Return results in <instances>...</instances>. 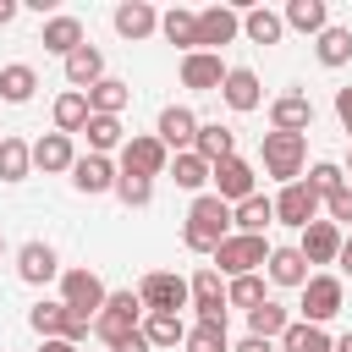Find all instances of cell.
<instances>
[{"label": "cell", "mask_w": 352, "mask_h": 352, "mask_svg": "<svg viewBox=\"0 0 352 352\" xmlns=\"http://www.w3.org/2000/svg\"><path fill=\"white\" fill-rule=\"evenodd\" d=\"M38 44L66 60L72 50H82V22H77V16H50V22L38 28Z\"/></svg>", "instance_id": "22"}, {"label": "cell", "mask_w": 352, "mask_h": 352, "mask_svg": "<svg viewBox=\"0 0 352 352\" xmlns=\"http://www.w3.org/2000/svg\"><path fill=\"white\" fill-rule=\"evenodd\" d=\"M6 22H16V0H0V28Z\"/></svg>", "instance_id": "51"}, {"label": "cell", "mask_w": 352, "mask_h": 352, "mask_svg": "<svg viewBox=\"0 0 352 352\" xmlns=\"http://www.w3.org/2000/svg\"><path fill=\"white\" fill-rule=\"evenodd\" d=\"M319 204H324V198H319V192H314L308 182H292V187H280V192H275V220H280V226H297V231H302V226H314Z\"/></svg>", "instance_id": "12"}, {"label": "cell", "mask_w": 352, "mask_h": 352, "mask_svg": "<svg viewBox=\"0 0 352 352\" xmlns=\"http://www.w3.org/2000/svg\"><path fill=\"white\" fill-rule=\"evenodd\" d=\"M242 33V11H231V6H209V11H198V50H220V44H231Z\"/></svg>", "instance_id": "14"}, {"label": "cell", "mask_w": 352, "mask_h": 352, "mask_svg": "<svg viewBox=\"0 0 352 352\" xmlns=\"http://www.w3.org/2000/svg\"><path fill=\"white\" fill-rule=\"evenodd\" d=\"M28 170H33V143L0 138V182H28Z\"/></svg>", "instance_id": "34"}, {"label": "cell", "mask_w": 352, "mask_h": 352, "mask_svg": "<svg viewBox=\"0 0 352 352\" xmlns=\"http://www.w3.org/2000/svg\"><path fill=\"white\" fill-rule=\"evenodd\" d=\"M38 352H77V341H60V336H55V341H44Z\"/></svg>", "instance_id": "50"}, {"label": "cell", "mask_w": 352, "mask_h": 352, "mask_svg": "<svg viewBox=\"0 0 352 352\" xmlns=\"http://www.w3.org/2000/svg\"><path fill=\"white\" fill-rule=\"evenodd\" d=\"M346 170H352V154H346Z\"/></svg>", "instance_id": "54"}, {"label": "cell", "mask_w": 352, "mask_h": 352, "mask_svg": "<svg viewBox=\"0 0 352 352\" xmlns=\"http://www.w3.org/2000/svg\"><path fill=\"white\" fill-rule=\"evenodd\" d=\"M336 264H341V270L352 275V236H341V258H336Z\"/></svg>", "instance_id": "49"}, {"label": "cell", "mask_w": 352, "mask_h": 352, "mask_svg": "<svg viewBox=\"0 0 352 352\" xmlns=\"http://www.w3.org/2000/svg\"><path fill=\"white\" fill-rule=\"evenodd\" d=\"M66 319H72L66 302H33V308H28V324H33L44 341H55V336L66 341Z\"/></svg>", "instance_id": "39"}, {"label": "cell", "mask_w": 352, "mask_h": 352, "mask_svg": "<svg viewBox=\"0 0 352 352\" xmlns=\"http://www.w3.org/2000/svg\"><path fill=\"white\" fill-rule=\"evenodd\" d=\"M209 170H214V165H209L204 154H192V148H187V154H170V182L187 187V192H198V187L209 182Z\"/></svg>", "instance_id": "37"}, {"label": "cell", "mask_w": 352, "mask_h": 352, "mask_svg": "<svg viewBox=\"0 0 352 352\" xmlns=\"http://www.w3.org/2000/svg\"><path fill=\"white\" fill-rule=\"evenodd\" d=\"M33 165H38V170H72V165H77L72 138H66V132H44V138L33 143Z\"/></svg>", "instance_id": "25"}, {"label": "cell", "mask_w": 352, "mask_h": 352, "mask_svg": "<svg viewBox=\"0 0 352 352\" xmlns=\"http://www.w3.org/2000/svg\"><path fill=\"white\" fill-rule=\"evenodd\" d=\"M187 286H192L198 324H226V308H231V302H226V280H220V270H214V264H204Z\"/></svg>", "instance_id": "8"}, {"label": "cell", "mask_w": 352, "mask_h": 352, "mask_svg": "<svg viewBox=\"0 0 352 352\" xmlns=\"http://www.w3.org/2000/svg\"><path fill=\"white\" fill-rule=\"evenodd\" d=\"M160 33L192 55V50H198V11H187V6H170V11L160 16Z\"/></svg>", "instance_id": "28"}, {"label": "cell", "mask_w": 352, "mask_h": 352, "mask_svg": "<svg viewBox=\"0 0 352 352\" xmlns=\"http://www.w3.org/2000/svg\"><path fill=\"white\" fill-rule=\"evenodd\" d=\"M231 236V204L226 198H214V192H198L192 198V209H187V226H182V242L192 248V253H209L214 258V248Z\"/></svg>", "instance_id": "1"}, {"label": "cell", "mask_w": 352, "mask_h": 352, "mask_svg": "<svg viewBox=\"0 0 352 352\" xmlns=\"http://www.w3.org/2000/svg\"><path fill=\"white\" fill-rule=\"evenodd\" d=\"M341 302H346V292H341V280H336V275H308V286H302V319H308V324L336 319V314H341Z\"/></svg>", "instance_id": "10"}, {"label": "cell", "mask_w": 352, "mask_h": 352, "mask_svg": "<svg viewBox=\"0 0 352 352\" xmlns=\"http://www.w3.org/2000/svg\"><path fill=\"white\" fill-rule=\"evenodd\" d=\"M308 187H314L319 198H330V192H341V187H346V170H341L336 160H319V165L308 170Z\"/></svg>", "instance_id": "44"}, {"label": "cell", "mask_w": 352, "mask_h": 352, "mask_svg": "<svg viewBox=\"0 0 352 352\" xmlns=\"http://www.w3.org/2000/svg\"><path fill=\"white\" fill-rule=\"evenodd\" d=\"M231 226H236L242 236H264V231L275 226V198H264V192L242 198V204L231 209Z\"/></svg>", "instance_id": "21"}, {"label": "cell", "mask_w": 352, "mask_h": 352, "mask_svg": "<svg viewBox=\"0 0 352 352\" xmlns=\"http://www.w3.org/2000/svg\"><path fill=\"white\" fill-rule=\"evenodd\" d=\"M324 214H330V226H352V182L324 198Z\"/></svg>", "instance_id": "45"}, {"label": "cell", "mask_w": 352, "mask_h": 352, "mask_svg": "<svg viewBox=\"0 0 352 352\" xmlns=\"http://www.w3.org/2000/svg\"><path fill=\"white\" fill-rule=\"evenodd\" d=\"M121 170H132V176H165L170 170V148L154 138V132H138V138H126L121 143Z\"/></svg>", "instance_id": "7"}, {"label": "cell", "mask_w": 352, "mask_h": 352, "mask_svg": "<svg viewBox=\"0 0 352 352\" xmlns=\"http://www.w3.org/2000/svg\"><path fill=\"white\" fill-rule=\"evenodd\" d=\"M110 22H116V33H121V38H132V44H138V38H148V33H160V11H154L148 0H126V6H116V16H110Z\"/></svg>", "instance_id": "19"}, {"label": "cell", "mask_w": 352, "mask_h": 352, "mask_svg": "<svg viewBox=\"0 0 352 352\" xmlns=\"http://www.w3.org/2000/svg\"><path fill=\"white\" fill-rule=\"evenodd\" d=\"M280 352H336V341H330L319 324H308V319H292V330L280 336Z\"/></svg>", "instance_id": "35"}, {"label": "cell", "mask_w": 352, "mask_h": 352, "mask_svg": "<svg viewBox=\"0 0 352 352\" xmlns=\"http://www.w3.org/2000/svg\"><path fill=\"white\" fill-rule=\"evenodd\" d=\"M16 275H22L28 286H44V280H55V275H60V258H55V248H50V242H22V248H16Z\"/></svg>", "instance_id": "18"}, {"label": "cell", "mask_w": 352, "mask_h": 352, "mask_svg": "<svg viewBox=\"0 0 352 352\" xmlns=\"http://www.w3.org/2000/svg\"><path fill=\"white\" fill-rule=\"evenodd\" d=\"M116 198H121L126 209H148V198H154V182H148V176H132V170H121V176H116Z\"/></svg>", "instance_id": "42"}, {"label": "cell", "mask_w": 352, "mask_h": 352, "mask_svg": "<svg viewBox=\"0 0 352 352\" xmlns=\"http://www.w3.org/2000/svg\"><path fill=\"white\" fill-rule=\"evenodd\" d=\"M226 60L220 55H209V50H192V55H182V88H192V94H220L226 88Z\"/></svg>", "instance_id": "11"}, {"label": "cell", "mask_w": 352, "mask_h": 352, "mask_svg": "<svg viewBox=\"0 0 352 352\" xmlns=\"http://www.w3.org/2000/svg\"><path fill=\"white\" fill-rule=\"evenodd\" d=\"M66 82H72L77 94H88L94 82H104V55H99L94 44H82V50H72V55H66Z\"/></svg>", "instance_id": "23"}, {"label": "cell", "mask_w": 352, "mask_h": 352, "mask_svg": "<svg viewBox=\"0 0 352 352\" xmlns=\"http://www.w3.org/2000/svg\"><path fill=\"white\" fill-rule=\"evenodd\" d=\"M116 165H110V154H77V165H72V187L77 192H116Z\"/></svg>", "instance_id": "15"}, {"label": "cell", "mask_w": 352, "mask_h": 352, "mask_svg": "<svg viewBox=\"0 0 352 352\" xmlns=\"http://www.w3.org/2000/svg\"><path fill=\"white\" fill-rule=\"evenodd\" d=\"M104 280L94 275V270H66L60 275V302L77 314V319H99V308H104Z\"/></svg>", "instance_id": "6"}, {"label": "cell", "mask_w": 352, "mask_h": 352, "mask_svg": "<svg viewBox=\"0 0 352 352\" xmlns=\"http://www.w3.org/2000/svg\"><path fill=\"white\" fill-rule=\"evenodd\" d=\"M88 116H94V110H88V94L66 88V94L55 99V132H66V138H72V132H82V126H88Z\"/></svg>", "instance_id": "33"}, {"label": "cell", "mask_w": 352, "mask_h": 352, "mask_svg": "<svg viewBox=\"0 0 352 352\" xmlns=\"http://www.w3.org/2000/svg\"><path fill=\"white\" fill-rule=\"evenodd\" d=\"M198 126H204V121H198L187 104H165V110H160V126H154V138H160L165 148L187 154V148L198 143Z\"/></svg>", "instance_id": "13"}, {"label": "cell", "mask_w": 352, "mask_h": 352, "mask_svg": "<svg viewBox=\"0 0 352 352\" xmlns=\"http://www.w3.org/2000/svg\"><path fill=\"white\" fill-rule=\"evenodd\" d=\"M110 352H154V346H148V336H143V330H132V336H126V341H116Z\"/></svg>", "instance_id": "47"}, {"label": "cell", "mask_w": 352, "mask_h": 352, "mask_svg": "<svg viewBox=\"0 0 352 352\" xmlns=\"http://www.w3.org/2000/svg\"><path fill=\"white\" fill-rule=\"evenodd\" d=\"M126 99H132V88H126L121 77H104V82L88 88V110H94V116H121Z\"/></svg>", "instance_id": "32"}, {"label": "cell", "mask_w": 352, "mask_h": 352, "mask_svg": "<svg viewBox=\"0 0 352 352\" xmlns=\"http://www.w3.org/2000/svg\"><path fill=\"white\" fill-rule=\"evenodd\" d=\"M346 60H352V28H336V22H330V28L319 33V66L336 72V66H346Z\"/></svg>", "instance_id": "38"}, {"label": "cell", "mask_w": 352, "mask_h": 352, "mask_svg": "<svg viewBox=\"0 0 352 352\" xmlns=\"http://www.w3.org/2000/svg\"><path fill=\"white\" fill-rule=\"evenodd\" d=\"M192 154H204L209 165L231 160V154H236V138H231V126H220V121H204V126H198V143H192Z\"/></svg>", "instance_id": "29"}, {"label": "cell", "mask_w": 352, "mask_h": 352, "mask_svg": "<svg viewBox=\"0 0 352 352\" xmlns=\"http://www.w3.org/2000/svg\"><path fill=\"white\" fill-rule=\"evenodd\" d=\"M270 126L308 138V126H314V99H308V94H280V99L270 104Z\"/></svg>", "instance_id": "17"}, {"label": "cell", "mask_w": 352, "mask_h": 352, "mask_svg": "<svg viewBox=\"0 0 352 352\" xmlns=\"http://www.w3.org/2000/svg\"><path fill=\"white\" fill-rule=\"evenodd\" d=\"M33 94H38V72L33 66H22V60L16 66H0V99L6 104H28Z\"/></svg>", "instance_id": "31"}, {"label": "cell", "mask_w": 352, "mask_h": 352, "mask_svg": "<svg viewBox=\"0 0 352 352\" xmlns=\"http://www.w3.org/2000/svg\"><path fill=\"white\" fill-rule=\"evenodd\" d=\"M280 22L297 28V33H314V38H319V33L330 28V6H324V0H286Z\"/></svg>", "instance_id": "24"}, {"label": "cell", "mask_w": 352, "mask_h": 352, "mask_svg": "<svg viewBox=\"0 0 352 352\" xmlns=\"http://www.w3.org/2000/svg\"><path fill=\"white\" fill-rule=\"evenodd\" d=\"M258 154H264V176H275L280 187H292L302 176V165H308V138H297V132H264Z\"/></svg>", "instance_id": "2"}, {"label": "cell", "mask_w": 352, "mask_h": 352, "mask_svg": "<svg viewBox=\"0 0 352 352\" xmlns=\"http://www.w3.org/2000/svg\"><path fill=\"white\" fill-rule=\"evenodd\" d=\"M242 33H248L253 44H280L286 22H280V11H270V6H248V11H242Z\"/></svg>", "instance_id": "27"}, {"label": "cell", "mask_w": 352, "mask_h": 352, "mask_svg": "<svg viewBox=\"0 0 352 352\" xmlns=\"http://www.w3.org/2000/svg\"><path fill=\"white\" fill-rule=\"evenodd\" d=\"M264 264H270V242H264V236H242V231H231V236L214 248V270L231 275V280H236V275H258Z\"/></svg>", "instance_id": "4"}, {"label": "cell", "mask_w": 352, "mask_h": 352, "mask_svg": "<svg viewBox=\"0 0 352 352\" xmlns=\"http://www.w3.org/2000/svg\"><path fill=\"white\" fill-rule=\"evenodd\" d=\"M226 302L253 314V308H258V302H270V297H264V280H258V275H236V280H226Z\"/></svg>", "instance_id": "41"}, {"label": "cell", "mask_w": 352, "mask_h": 352, "mask_svg": "<svg viewBox=\"0 0 352 352\" xmlns=\"http://www.w3.org/2000/svg\"><path fill=\"white\" fill-rule=\"evenodd\" d=\"M138 297H143L148 314H182V308L192 302V286H187L176 270H148V275L138 280Z\"/></svg>", "instance_id": "5"}, {"label": "cell", "mask_w": 352, "mask_h": 352, "mask_svg": "<svg viewBox=\"0 0 352 352\" xmlns=\"http://www.w3.org/2000/svg\"><path fill=\"white\" fill-rule=\"evenodd\" d=\"M297 253H302L308 264H336V258H341V226H330V220H314V226H302V236H297Z\"/></svg>", "instance_id": "16"}, {"label": "cell", "mask_w": 352, "mask_h": 352, "mask_svg": "<svg viewBox=\"0 0 352 352\" xmlns=\"http://www.w3.org/2000/svg\"><path fill=\"white\" fill-rule=\"evenodd\" d=\"M143 314H148V308H143V297H138L132 286H126V292H110L104 308H99V319H94V336L116 346V341H126L132 330H143V324H138Z\"/></svg>", "instance_id": "3"}, {"label": "cell", "mask_w": 352, "mask_h": 352, "mask_svg": "<svg viewBox=\"0 0 352 352\" xmlns=\"http://www.w3.org/2000/svg\"><path fill=\"white\" fill-rule=\"evenodd\" d=\"M0 253H6V236H0Z\"/></svg>", "instance_id": "53"}, {"label": "cell", "mask_w": 352, "mask_h": 352, "mask_svg": "<svg viewBox=\"0 0 352 352\" xmlns=\"http://www.w3.org/2000/svg\"><path fill=\"white\" fill-rule=\"evenodd\" d=\"M220 99H226L231 110H258V99H264V88H258V72H253V66H231V72H226V88H220Z\"/></svg>", "instance_id": "20"}, {"label": "cell", "mask_w": 352, "mask_h": 352, "mask_svg": "<svg viewBox=\"0 0 352 352\" xmlns=\"http://www.w3.org/2000/svg\"><path fill=\"white\" fill-rule=\"evenodd\" d=\"M264 270H270L275 286H297V292L308 286V258H302L297 248H270V264H264Z\"/></svg>", "instance_id": "26"}, {"label": "cell", "mask_w": 352, "mask_h": 352, "mask_svg": "<svg viewBox=\"0 0 352 352\" xmlns=\"http://www.w3.org/2000/svg\"><path fill=\"white\" fill-rule=\"evenodd\" d=\"M292 330V314L280 308V302H258L253 314H248V336H258V341H280Z\"/></svg>", "instance_id": "30"}, {"label": "cell", "mask_w": 352, "mask_h": 352, "mask_svg": "<svg viewBox=\"0 0 352 352\" xmlns=\"http://www.w3.org/2000/svg\"><path fill=\"white\" fill-rule=\"evenodd\" d=\"M231 352H280V346H275V341H258V336H242Z\"/></svg>", "instance_id": "48"}, {"label": "cell", "mask_w": 352, "mask_h": 352, "mask_svg": "<svg viewBox=\"0 0 352 352\" xmlns=\"http://www.w3.org/2000/svg\"><path fill=\"white\" fill-rule=\"evenodd\" d=\"M143 336H148V346H182L187 341V324H182V314H148L143 319Z\"/></svg>", "instance_id": "40"}, {"label": "cell", "mask_w": 352, "mask_h": 352, "mask_svg": "<svg viewBox=\"0 0 352 352\" xmlns=\"http://www.w3.org/2000/svg\"><path fill=\"white\" fill-rule=\"evenodd\" d=\"M182 346L187 352H231V336H226V324H192Z\"/></svg>", "instance_id": "43"}, {"label": "cell", "mask_w": 352, "mask_h": 352, "mask_svg": "<svg viewBox=\"0 0 352 352\" xmlns=\"http://www.w3.org/2000/svg\"><path fill=\"white\" fill-rule=\"evenodd\" d=\"M336 116H341V126L352 132V82H346V88H336Z\"/></svg>", "instance_id": "46"}, {"label": "cell", "mask_w": 352, "mask_h": 352, "mask_svg": "<svg viewBox=\"0 0 352 352\" xmlns=\"http://www.w3.org/2000/svg\"><path fill=\"white\" fill-rule=\"evenodd\" d=\"M88 154H110V148H121L126 143V132H121V116H88Z\"/></svg>", "instance_id": "36"}, {"label": "cell", "mask_w": 352, "mask_h": 352, "mask_svg": "<svg viewBox=\"0 0 352 352\" xmlns=\"http://www.w3.org/2000/svg\"><path fill=\"white\" fill-rule=\"evenodd\" d=\"M336 352H352V330H346V336H341V341H336Z\"/></svg>", "instance_id": "52"}, {"label": "cell", "mask_w": 352, "mask_h": 352, "mask_svg": "<svg viewBox=\"0 0 352 352\" xmlns=\"http://www.w3.org/2000/svg\"><path fill=\"white\" fill-rule=\"evenodd\" d=\"M209 182H214V198H226L231 209H236L242 198H253V192H258L253 165H248V160H236V154H231V160H220V165L209 170Z\"/></svg>", "instance_id": "9"}]
</instances>
